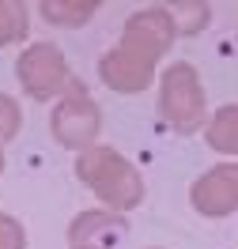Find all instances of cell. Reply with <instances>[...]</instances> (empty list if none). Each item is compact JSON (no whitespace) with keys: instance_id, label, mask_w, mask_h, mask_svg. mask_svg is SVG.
I'll return each mask as SVG.
<instances>
[]
</instances>
